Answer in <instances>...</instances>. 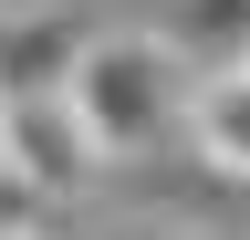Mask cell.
I'll list each match as a JSON object with an SVG mask.
<instances>
[{"instance_id": "cell-1", "label": "cell", "mask_w": 250, "mask_h": 240, "mask_svg": "<svg viewBox=\"0 0 250 240\" xmlns=\"http://www.w3.org/2000/svg\"><path fill=\"white\" fill-rule=\"evenodd\" d=\"M62 105H73L94 167L156 157V146L177 136V115H188V63H177L156 32H83L73 73H62Z\"/></svg>"}, {"instance_id": "cell-2", "label": "cell", "mask_w": 250, "mask_h": 240, "mask_svg": "<svg viewBox=\"0 0 250 240\" xmlns=\"http://www.w3.org/2000/svg\"><path fill=\"white\" fill-rule=\"evenodd\" d=\"M0 157H11L52 209L94 188V146H83V126H73V105H62V94H21V105H0Z\"/></svg>"}, {"instance_id": "cell-3", "label": "cell", "mask_w": 250, "mask_h": 240, "mask_svg": "<svg viewBox=\"0 0 250 240\" xmlns=\"http://www.w3.org/2000/svg\"><path fill=\"white\" fill-rule=\"evenodd\" d=\"M188 136H198V157L219 177H240L250 188V52L240 63H208V73H188V115H177Z\"/></svg>"}, {"instance_id": "cell-4", "label": "cell", "mask_w": 250, "mask_h": 240, "mask_svg": "<svg viewBox=\"0 0 250 240\" xmlns=\"http://www.w3.org/2000/svg\"><path fill=\"white\" fill-rule=\"evenodd\" d=\"M73 52H83V21H73V11H11V21H0V105L62 94Z\"/></svg>"}, {"instance_id": "cell-5", "label": "cell", "mask_w": 250, "mask_h": 240, "mask_svg": "<svg viewBox=\"0 0 250 240\" xmlns=\"http://www.w3.org/2000/svg\"><path fill=\"white\" fill-rule=\"evenodd\" d=\"M156 42H167L188 73H208V63H240V52H250V0H167Z\"/></svg>"}]
</instances>
